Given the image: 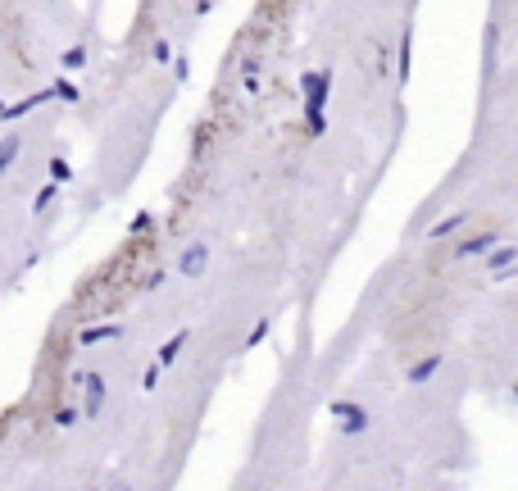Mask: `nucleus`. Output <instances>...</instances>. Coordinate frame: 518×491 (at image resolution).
<instances>
[{
	"mask_svg": "<svg viewBox=\"0 0 518 491\" xmlns=\"http://www.w3.org/2000/svg\"><path fill=\"white\" fill-rule=\"evenodd\" d=\"M300 91H305V123L318 137L323 132V109H327V91H332V69H310L300 73Z\"/></svg>",
	"mask_w": 518,
	"mask_h": 491,
	"instance_id": "obj_1",
	"label": "nucleus"
},
{
	"mask_svg": "<svg viewBox=\"0 0 518 491\" xmlns=\"http://www.w3.org/2000/svg\"><path fill=\"white\" fill-rule=\"evenodd\" d=\"M327 410H332V419H337V432H345V437H360V432H368V423H373L360 400H332Z\"/></svg>",
	"mask_w": 518,
	"mask_h": 491,
	"instance_id": "obj_2",
	"label": "nucleus"
},
{
	"mask_svg": "<svg viewBox=\"0 0 518 491\" xmlns=\"http://www.w3.org/2000/svg\"><path fill=\"white\" fill-rule=\"evenodd\" d=\"M82 414H86V419H96V414H101L105 410V396H109V391H105V378L101 373H96V368H86V373H82Z\"/></svg>",
	"mask_w": 518,
	"mask_h": 491,
	"instance_id": "obj_3",
	"label": "nucleus"
},
{
	"mask_svg": "<svg viewBox=\"0 0 518 491\" xmlns=\"http://www.w3.org/2000/svg\"><path fill=\"white\" fill-rule=\"evenodd\" d=\"M178 268H182V278H205V268H209V246H187V250H182V260H178Z\"/></svg>",
	"mask_w": 518,
	"mask_h": 491,
	"instance_id": "obj_4",
	"label": "nucleus"
},
{
	"mask_svg": "<svg viewBox=\"0 0 518 491\" xmlns=\"http://www.w3.org/2000/svg\"><path fill=\"white\" fill-rule=\"evenodd\" d=\"M482 260H487V268H491V278H496V273H509V268H514V260H518V246H509V241H496V246H491V250L482 255Z\"/></svg>",
	"mask_w": 518,
	"mask_h": 491,
	"instance_id": "obj_5",
	"label": "nucleus"
},
{
	"mask_svg": "<svg viewBox=\"0 0 518 491\" xmlns=\"http://www.w3.org/2000/svg\"><path fill=\"white\" fill-rule=\"evenodd\" d=\"M187 341H191V328H182V333H173V337L164 341V346H159V360H155L159 373H164L168 364H178V355H182V346H187Z\"/></svg>",
	"mask_w": 518,
	"mask_h": 491,
	"instance_id": "obj_6",
	"label": "nucleus"
},
{
	"mask_svg": "<svg viewBox=\"0 0 518 491\" xmlns=\"http://www.w3.org/2000/svg\"><path fill=\"white\" fill-rule=\"evenodd\" d=\"M441 364H446V355H423V360H418V364H410V368H405V383H427V378H437V368Z\"/></svg>",
	"mask_w": 518,
	"mask_h": 491,
	"instance_id": "obj_7",
	"label": "nucleus"
},
{
	"mask_svg": "<svg viewBox=\"0 0 518 491\" xmlns=\"http://www.w3.org/2000/svg\"><path fill=\"white\" fill-rule=\"evenodd\" d=\"M123 337V323H96V328H82L78 341L82 346H101V341H118Z\"/></svg>",
	"mask_w": 518,
	"mask_h": 491,
	"instance_id": "obj_8",
	"label": "nucleus"
},
{
	"mask_svg": "<svg viewBox=\"0 0 518 491\" xmlns=\"http://www.w3.org/2000/svg\"><path fill=\"white\" fill-rule=\"evenodd\" d=\"M491 246H496V232H482V237H468V241H459L450 255H454V260H473V255H487Z\"/></svg>",
	"mask_w": 518,
	"mask_h": 491,
	"instance_id": "obj_9",
	"label": "nucleus"
},
{
	"mask_svg": "<svg viewBox=\"0 0 518 491\" xmlns=\"http://www.w3.org/2000/svg\"><path fill=\"white\" fill-rule=\"evenodd\" d=\"M464 223H468V214H450V218H441V223H432V228H427V237H432V241L454 237V232H459Z\"/></svg>",
	"mask_w": 518,
	"mask_h": 491,
	"instance_id": "obj_10",
	"label": "nucleus"
},
{
	"mask_svg": "<svg viewBox=\"0 0 518 491\" xmlns=\"http://www.w3.org/2000/svg\"><path fill=\"white\" fill-rule=\"evenodd\" d=\"M19 151H23V146H19V137H5V141H0V178H5V168L19 159Z\"/></svg>",
	"mask_w": 518,
	"mask_h": 491,
	"instance_id": "obj_11",
	"label": "nucleus"
},
{
	"mask_svg": "<svg viewBox=\"0 0 518 491\" xmlns=\"http://www.w3.org/2000/svg\"><path fill=\"white\" fill-rule=\"evenodd\" d=\"M59 64H64V73H78V69H86V51L82 46H68V51L59 55Z\"/></svg>",
	"mask_w": 518,
	"mask_h": 491,
	"instance_id": "obj_12",
	"label": "nucleus"
},
{
	"mask_svg": "<svg viewBox=\"0 0 518 491\" xmlns=\"http://www.w3.org/2000/svg\"><path fill=\"white\" fill-rule=\"evenodd\" d=\"M68 178H73L68 159H59V155H55V159H51V187H59V182H68Z\"/></svg>",
	"mask_w": 518,
	"mask_h": 491,
	"instance_id": "obj_13",
	"label": "nucleus"
},
{
	"mask_svg": "<svg viewBox=\"0 0 518 491\" xmlns=\"http://www.w3.org/2000/svg\"><path fill=\"white\" fill-rule=\"evenodd\" d=\"M51 96H59V101H68V105H73V101H82V91H78V87H73V82H68V78H59Z\"/></svg>",
	"mask_w": 518,
	"mask_h": 491,
	"instance_id": "obj_14",
	"label": "nucleus"
},
{
	"mask_svg": "<svg viewBox=\"0 0 518 491\" xmlns=\"http://www.w3.org/2000/svg\"><path fill=\"white\" fill-rule=\"evenodd\" d=\"M264 337H268V318H259V323L250 328V337H245V346H259Z\"/></svg>",
	"mask_w": 518,
	"mask_h": 491,
	"instance_id": "obj_15",
	"label": "nucleus"
},
{
	"mask_svg": "<svg viewBox=\"0 0 518 491\" xmlns=\"http://www.w3.org/2000/svg\"><path fill=\"white\" fill-rule=\"evenodd\" d=\"M400 78H410V32L400 36Z\"/></svg>",
	"mask_w": 518,
	"mask_h": 491,
	"instance_id": "obj_16",
	"label": "nucleus"
},
{
	"mask_svg": "<svg viewBox=\"0 0 518 491\" xmlns=\"http://www.w3.org/2000/svg\"><path fill=\"white\" fill-rule=\"evenodd\" d=\"M73 419H78V410H73V405H64V410L55 414V427H73Z\"/></svg>",
	"mask_w": 518,
	"mask_h": 491,
	"instance_id": "obj_17",
	"label": "nucleus"
},
{
	"mask_svg": "<svg viewBox=\"0 0 518 491\" xmlns=\"http://www.w3.org/2000/svg\"><path fill=\"white\" fill-rule=\"evenodd\" d=\"M55 191H59V187H41V191H36V201H32V205H36V210H46V205L55 201Z\"/></svg>",
	"mask_w": 518,
	"mask_h": 491,
	"instance_id": "obj_18",
	"label": "nucleus"
},
{
	"mask_svg": "<svg viewBox=\"0 0 518 491\" xmlns=\"http://www.w3.org/2000/svg\"><path fill=\"white\" fill-rule=\"evenodd\" d=\"M173 59V46L168 41H155V64H168Z\"/></svg>",
	"mask_w": 518,
	"mask_h": 491,
	"instance_id": "obj_19",
	"label": "nucleus"
},
{
	"mask_svg": "<svg viewBox=\"0 0 518 491\" xmlns=\"http://www.w3.org/2000/svg\"><path fill=\"white\" fill-rule=\"evenodd\" d=\"M155 383H159V368L151 364V368H146V373H141V387H146V391H155Z\"/></svg>",
	"mask_w": 518,
	"mask_h": 491,
	"instance_id": "obj_20",
	"label": "nucleus"
},
{
	"mask_svg": "<svg viewBox=\"0 0 518 491\" xmlns=\"http://www.w3.org/2000/svg\"><path fill=\"white\" fill-rule=\"evenodd\" d=\"M109 491H132V482H128V477H123V482H114Z\"/></svg>",
	"mask_w": 518,
	"mask_h": 491,
	"instance_id": "obj_21",
	"label": "nucleus"
},
{
	"mask_svg": "<svg viewBox=\"0 0 518 491\" xmlns=\"http://www.w3.org/2000/svg\"><path fill=\"white\" fill-rule=\"evenodd\" d=\"M0 114H5V101H0Z\"/></svg>",
	"mask_w": 518,
	"mask_h": 491,
	"instance_id": "obj_22",
	"label": "nucleus"
}]
</instances>
